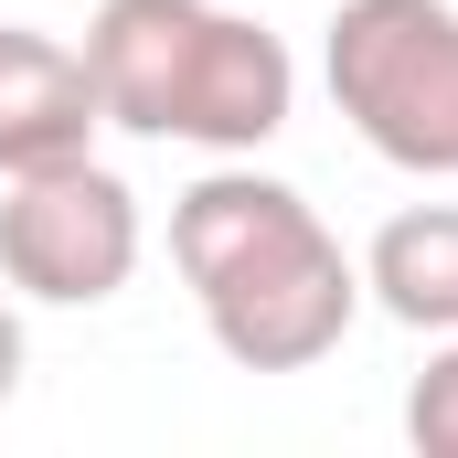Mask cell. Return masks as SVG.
Listing matches in <instances>:
<instances>
[{
    "mask_svg": "<svg viewBox=\"0 0 458 458\" xmlns=\"http://www.w3.org/2000/svg\"><path fill=\"white\" fill-rule=\"evenodd\" d=\"M171 267L203 299V331L234 373H310L331 362L362 310V267L299 182H267L256 160H214L171 203Z\"/></svg>",
    "mask_w": 458,
    "mask_h": 458,
    "instance_id": "6da1fadb",
    "label": "cell"
},
{
    "mask_svg": "<svg viewBox=\"0 0 458 458\" xmlns=\"http://www.w3.org/2000/svg\"><path fill=\"white\" fill-rule=\"evenodd\" d=\"M97 107L128 139H182L203 160H256L299 117V64L267 21L225 0H97L86 21Z\"/></svg>",
    "mask_w": 458,
    "mask_h": 458,
    "instance_id": "7a4b0ae2",
    "label": "cell"
},
{
    "mask_svg": "<svg viewBox=\"0 0 458 458\" xmlns=\"http://www.w3.org/2000/svg\"><path fill=\"white\" fill-rule=\"evenodd\" d=\"M352 139L416 182H458V11L448 0H342L320 43Z\"/></svg>",
    "mask_w": 458,
    "mask_h": 458,
    "instance_id": "3957f363",
    "label": "cell"
},
{
    "mask_svg": "<svg viewBox=\"0 0 458 458\" xmlns=\"http://www.w3.org/2000/svg\"><path fill=\"white\" fill-rule=\"evenodd\" d=\"M139 192L117 182L107 160H54V171H21L0 182V277L43 310H97L139 277Z\"/></svg>",
    "mask_w": 458,
    "mask_h": 458,
    "instance_id": "277c9868",
    "label": "cell"
},
{
    "mask_svg": "<svg viewBox=\"0 0 458 458\" xmlns=\"http://www.w3.org/2000/svg\"><path fill=\"white\" fill-rule=\"evenodd\" d=\"M97 128H107V107H97L86 54L54 43V32H32V21H0V182L86 160Z\"/></svg>",
    "mask_w": 458,
    "mask_h": 458,
    "instance_id": "5b68a950",
    "label": "cell"
},
{
    "mask_svg": "<svg viewBox=\"0 0 458 458\" xmlns=\"http://www.w3.org/2000/svg\"><path fill=\"white\" fill-rule=\"evenodd\" d=\"M362 299L405 331H458V203H405L362 245Z\"/></svg>",
    "mask_w": 458,
    "mask_h": 458,
    "instance_id": "8992f818",
    "label": "cell"
},
{
    "mask_svg": "<svg viewBox=\"0 0 458 458\" xmlns=\"http://www.w3.org/2000/svg\"><path fill=\"white\" fill-rule=\"evenodd\" d=\"M405 437H416V458H458V331H437L427 373L405 384Z\"/></svg>",
    "mask_w": 458,
    "mask_h": 458,
    "instance_id": "52a82bcc",
    "label": "cell"
},
{
    "mask_svg": "<svg viewBox=\"0 0 458 458\" xmlns=\"http://www.w3.org/2000/svg\"><path fill=\"white\" fill-rule=\"evenodd\" d=\"M11 394H21V310L0 299V405H11Z\"/></svg>",
    "mask_w": 458,
    "mask_h": 458,
    "instance_id": "ba28073f",
    "label": "cell"
}]
</instances>
